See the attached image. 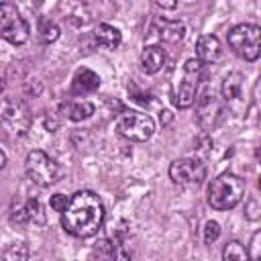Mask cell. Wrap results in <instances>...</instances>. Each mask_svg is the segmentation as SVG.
<instances>
[{
	"instance_id": "obj_1",
	"label": "cell",
	"mask_w": 261,
	"mask_h": 261,
	"mask_svg": "<svg viewBox=\"0 0 261 261\" xmlns=\"http://www.w3.org/2000/svg\"><path fill=\"white\" fill-rule=\"evenodd\" d=\"M104 222V204L102 200L88 190L75 192L69 198L67 208L61 212V226L75 239L94 237Z\"/></svg>"
},
{
	"instance_id": "obj_2",
	"label": "cell",
	"mask_w": 261,
	"mask_h": 261,
	"mask_svg": "<svg viewBox=\"0 0 261 261\" xmlns=\"http://www.w3.org/2000/svg\"><path fill=\"white\" fill-rule=\"evenodd\" d=\"M245 196V181L234 173H220L208 186V204L214 210H230Z\"/></svg>"
},
{
	"instance_id": "obj_3",
	"label": "cell",
	"mask_w": 261,
	"mask_h": 261,
	"mask_svg": "<svg viewBox=\"0 0 261 261\" xmlns=\"http://www.w3.org/2000/svg\"><path fill=\"white\" fill-rule=\"evenodd\" d=\"M24 169H27L29 179H31L33 184H37L39 188H49V186L57 184L59 177H61V173H63L61 165H59L53 157H49L47 153H43V151H39V149L31 151V153L27 155Z\"/></svg>"
},
{
	"instance_id": "obj_4",
	"label": "cell",
	"mask_w": 261,
	"mask_h": 261,
	"mask_svg": "<svg viewBox=\"0 0 261 261\" xmlns=\"http://www.w3.org/2000/svg\"><path fill=\"white\" fill-rule=\"evenodd\" d=\"M230 49L245 61H255L261 55V27L243 22L230 29L228 33Z\"/></svg>"
},
{
	"instance_id": "obj_5",
	"label": "cell",
	"mask_w": 261,
	"mask_h": 261,
	"mask_svg": "<svg viewBox=\"0 0 261 261\" xmlns=\"http://www.w3.org/2000/svg\"><path fill=\"white\" fill-rule=\"evenodd\" d=\"M202 80V61L200 59H188L181 75L173 90V104L177 108H190L196 102V92Z\"/></svg>"
},
{
	"instance_id": "obj_6",
	"label": "cell",
	"mask_w": 261,
	"mask_h": 261,
	"mask_svg": "<svg viewBox=\"0 0 261 261\" xmlns=\"http://www.w3.org/2000/svg\"><path fill=\"white\" fill-rule=\"evenodd\" d=\"M116 133L128 141H135V143H145L153 137L155 133V122L149 114H143V112H122L120 118L116 120Z\"/></svg>"
},
{
	"instance_id": "obj_7",
	"label": "cell",
	"mask_w": 261,
	"mask_h": 261,
	"mask_svg": "<svg viewBox=\"0 0 261 261\" xmlns=\"http://www.w3.org/2000/svg\"><path fill=\"white\" fill-rule=\"evenodd\" d=\"M169 177L175 186L181 188H198L206 179V165L194 157L175 159L169 165Z\"/></svg>"
},
{
	"instance_id": "obj_8",
	"label": "cell",
	"mask_w": 261,
	"mask_h": 261,
	"mask_svg": "<svg viewBox=\"0 0 261 261\" xmlns=\"http://www.w3.org/2000/svg\"><path fill=\"white\" fill-rule=\"evenodd\" d=\"M0 31H2V37L12 45L27 43L29 33H31L27 20L18 14V10L10 2H2V8H0Z\"/></svg>"
},
{
	"instance_id": "obj_9",
	"label": "cell",
	"mask_w": 261,
	"mask_h": 261,
	"mask_svg": "<svg viewBox=\"0 0 261 261\" xmlns=\"http://www.w3.org/2000/svg\"><path fill=\"white\" fill-rule=\"evenodd\" d=\"M224 118V106L214 94H204L196 106V120L202 130H212Z\"/></svg>"
},
{
	"instance_id": "obj_10",
	"label": "cell",
	"mask_w": 261,
	"mask_h": 261,
	"mask_svg": "<svg viewBox=\"0 0 261 261\" xmlns=\"http://www.w3.org/2000/svg\"><path fill=\"white\" fill-rule=\"evenodd\" d=\"M184 35H186V27L179 20H169L161 16H155L147 31V37L159 43H177L184 39Z\"/></svg>"
},
{
	"instance_id": "obj_11",
	"label": "cell",
	"mask_w": 261,
	"mask_h": 261,
	"mask_svg": "<svg viewBox=\"0 0 261 261\" xmlns=\"http://www.w3.org/2000/svg\"><path fill=\"white\" fill-rule=\"evenodd\" d=\"M10 220H12L14 224H27V222L43 224V222H45V212H43L41 202H39L37 198H31V200H27L22 206L12 208Z\"/></svg>"
},
{
	"instance_id": "obj_12",
	"label": "cell",
	"mask_w": 261,
	"mask_h": 261,
	"mask_svg": "<svg viewBox=\"0 0 261 261\" xmlns=\"http://www.w3.org/2000/svg\"><path fill=\"white\" fill-rule=\"evenodd\" d=\"M2 118L12 128H18V133H24L27 126H29V122H31L24 104L22 102H16V100H8V98L2 104Z\"/></svg>"
},
{
	"instance_id": "obj_13",
	"label": "cell",
	"mask_w": 261,
	"mask_h": 261,
	"mask_svg": "<svg viewBox=\"0 0 261 261\" xmlns=\"http://www.w3.org/2000/svg\"><path fill=\"white\" fill-rule=\"evenodd\" d=\"M196 55L202 63H216L222 57V49H220V41L214 35H202L196 43Z\"/></svg>"
},
{
	"instance_id": "obj_14",
	"label": "cell",
	"mask_w": 261,
	"mask_h": 261,
	"mask_svg": "<svg viewBox=\"0 0 261 261\" xmlns=\"http://www.w3.org/2000/svg\"><path fill=\"white\" fill-rule=\"evenodd\" d=\"M98 88H100L98 73H94L88 67H82L75 71V75L71 80V92L73 94H90V92H96Z\"/></svg>"
},
{
	"instance_id": "obj_15",
	"label": "cell",
	"mask_w": 261,
	"mask_h": 261,
	"mask_svg": "<svg viewBox=\"0 0 261 261\" xmlns=\"http://www.w3.org/2000/svg\"><path fill=\"white\" fill-rule=\"evenodd\" d=\"M165 65V51L159 45H147L141 53V69L145 73H157Z\"/></svg>"
},
{
	"instance_id": "obj_16",
	"label": "cell",
	"mask_w": 261,
	"mask_h": 261,
	"mask_svg": "<svg viewBox=\"0 0 261 261\" xmlns=\"http://www.w3.org/2000/svg\"><path fill=\"white\" fill-rule=\"evenodd\" d=\"M243 86H245V77L239 73V71H232L224 77L222 82V98L226 100L228 106H232L234 102L241 100L243 96Z\"/></svg>"
},
{
	"instance_id": "obj_17",
	"label": "cell",
	"mask_w": 261,
	"mask_h": 261,
	"mask_svg": "<svg viewBox=\"0 0 261 261\" xmlns=\"http://www.w3.org/2000/svg\"><path fill=\"white\" fill-rule=\"evenodd\" d=\"M94 37L98 41V45L106 47V49H116L122 43V35L116 27L112 24H98L94 31Z\"/></svg>"
},
{
	"instance_id": "obj_18",
	"label": "cell",
	"mask_w": 261,
	"mask_h": 261,
	"mask_svg": "<svg viewBox=\"0 0 261 261\" xmlns=\"http://www.w3.org/2000/svg\"><path fill=\"white\" fill-rule=\"evenodd\" d=\"M65 114L73 122L86 120V118H90L94 114V104L92 102H71V104L65 106Z\"/></svg>"
},
{
	"instance_id": "obj_19",
	"label": "cell",
	"mask_w": 261,
	"mask_h": 261,
	"mask_svg": "<svg viewBox=\"0 0 261 261\" xmlns=\"http://www.w3.org/2000/svg\"><path fill=\"white\" fill-rule=\"evenodd\" d=\"M57 37H59V27H57L53 20L41 18V20H39V39H41L43 43H53Z\"/></svg>"
},
{
	"instance_id": "obj_20",
	"label": "cell",
	"mask_w": 261,
	"mask_h": 261,
	"mask_svg": "<svg viewBox=\"0 0 261 261\" xmlns=\"http://www.w3.org/2000/svg\"><path fill=\"white\" fill-rule=\"evenodd\" d=\"M222 257H224V259H249V251H247L239 241H230V243L224 245Z\"/></svg>"
},
{
	"instance_id": "obj_21",
	"label": "cell",
	"mask_w": 261,
	"mask_h": 261,
	"mask_svg": "<svg viewBox=\"0 0 261 261\" xmlns=\"http://www.w3.org/2000/svg\"><path fill=\"white\" fill-rule=\"evenodd\" d=\"M218 237H220V224L214 222V220H208L204 224V243L206 245H212Z\"/></svg>"
},
{
	"instance_id": "obj_22",
	"label": "cell",
	"mask_w": 261,
	"mask_h": 261,
	"mask_svg": "<svg viewBox=\"0 0 261 261\" xmlns=\"http://www.w3.org/2000/svg\"><path fill=\"white\" fill-rule=\"evenodd\" d=\"M27 255H29L27 247L24 245H16V247H12V249H8L4 253V259L6 261H16V259H27Z\"/></svg>"
},
{
	"instance_id": "obj_23",
	"label": "cell",
	"mask_w": 261,
	"mask_h": 261,
	"mask_svg": "<svg viewBox=\"0 0 261 261\" xmlns=\"http://www.w3.org/2000/svg\"><path fill=\"white\" fill-rule=\"evenodd\" d=\"M249 259H261V230L253 234L249 245Z\"/></svg>"
},
{
	"instance_id": "obj_24",
	"label": "cell",
	"mask_w": 261,
	"mask_h": 261,
	"mask_svg": "<svg viewBox=\"0 0 261 261\" xmlns=\"http://www.w3.org/2000/svg\"><path fill=\"white\" fill-rule=\"evenodd\" d=\"M69 204V198H65L63 194H53L51 200H49V206L55 210V212H63Z\"/></svg>"
},
{
	"instance_id": "obj_25",
	"label": "cell",
	"mask_w": 261,
	"mask_h": 261,
	"mask_svg": "<svg viewBox=\"0 0 261 261\" xmlns=\"http://www.w3.org/2000/svg\"><path fill=\"white\" fill-rule=\"evenodd\" d=\"M155 4L163 10H173L177 6V0H155Z\"/></svg>"
},
{
	"instance_id": "obj_26",
	"label": "cell",
	"mask_w": 261,
	"mask_h": 261,
	"mask_svg": "<svg viewBox=\"0 0 261 261\" xmlns=\"http://www.w3.org/2000/svg\"><path fill=\"white\" fill-rule=\"evenodd\" d=\"M0 165H2V167L6 165V153H4V151H0Z\"/></svg>"
},
{
	"instance_id": "obj_27",
	"label": "cell",
	"mask_w": 261,
	"mask_h": 261,
	"mask_svg": "<svg viewBox=\"0 0 261 261\" xmlns=\"http://www.w3.org/2000/svg\"><path fill=\"white\" fill-rule=\"evenodd\" d=\"M255 157H257V161L261 163V145H259V147L255 149Z\"/></svg>"
},
{
	"instance_id": "obj_28",
	"label": "cell",
	"mask_w": 261,
	"mask_h": 261,
	"mask_svg": "<svg viewBox=\"0 0 261 261\" xmlns=\"http://www.w3.org/2000/svg\"><path fill=\"white\" fill-rule=\"evenodd\" d=\"M259 190H261V177H259Z\"/></svg>"
}]
</instances>
